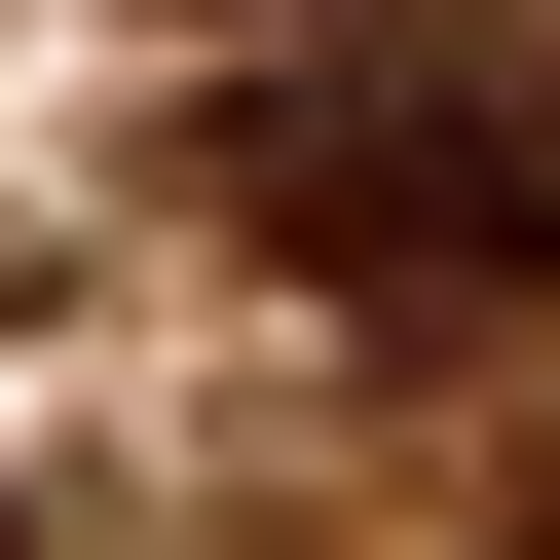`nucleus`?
I'll list each match as a JSON object with an SVG mask.
<instances>
[{
    "label": "nucleus",
    "instance_id": "20e7f679",
    "mask_svg": "<svg viewBox=\"0 0 560 560\" xmlns=\"http://www.w3.org/2000/svg\"><path fill=\"white\" fill-rule=\"evenodd\" d=\"M0 560H38V523H0Z\"/></svg>",
    "mask_w": 560,
    "mask_h": 560
},
{
    "label": "nucleus",
    "instance_id": "f257e3e1",
    "mask_svg": "<svg viewBox=\"0 0 560 560\" xmlns=\"http://www.w3.org/2000/svg\"><path fill=\"white\" fill-rule=\"evenodd\" d=\"M224 224L300 261L337 337H523V300H560V38H486V0L261 38V75H224Z\"/></svg>",
    "mask_w": 560,
    "mask_h": 560
},
{
    "label": "nucleus",
    "instance_id": "7ed1b4c3",
    "mask_svg": "<svg viewBox=\"0 0 560 560\" xmlns=\"http://www.w3.org/2000/svg\"><path fill=\"white\" fill-rule=\"evenodd\" d=\"M523 560H560V486H523Z\"/></svg>",
    "mask_w": 560,
    "mask_h": 560
},
{
    "label": "nucleus",
    "instance_id": "f03ea898",
    "mask_svg": "<svg viewBox=\"0 0 560 560\" xmlns=\"http://www.w3.org/2000/svg\"><path fill=\"white\" fill-rule=\"evenodd\" d=\"M224 38H300V0H224Z\"/></svg>",
    "mask_w": 560,
    "mask_h": 560
}]
</instances>
